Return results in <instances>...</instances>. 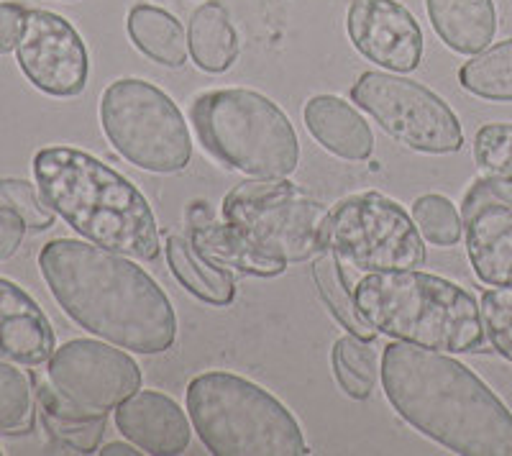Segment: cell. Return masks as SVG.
Masks as SVG:
<instances>
[{
  "label": "cell",
  "instance_id": "12",
  "mask_svg": "<svg viewBox=\"0 0 512 456\" xmlns=\"http://www.w3.org/2000/svg\"><path fill=\"white\" fill-rule=\"evenodd\" d=\"M16 62L26 80L52 98H75L90 77V54L75 26L59 13L29 8Z\"/></svg>",
  "mask_w": 512,
  "mask_h": 456
},
{
  "label": "cell",
  "instance_id": "21",
  "mask_svg": "<svg viewBox=\"0 0 512 456\" xmlns=\"http://www.w3.org/2000/svg\"><path fill=\"white\" fill-rule=\"evenodd\" d=\"M126 29L134 47L144 57H149L157 65L180 70L187 62V34L182 24L169 11L149 3H139L128 11Z\"/></svg>",
  "mask_w": 512,
  "mask_h": 456
},
{
  "label": "cell",
  "instance_id": "6",
  "mask_svg": "<svg viewBox=\"0 0 512 456\" xmlns=\"http://www.w3.org/2000/svg\"><path fill=\"white\" fill-rule=\"evenodd\" d=\"M190 123L205 152L228 170L269 180L292 175L300 164L290 118L256 90H205L192 100Z\"/></svg>",
  "mask_w": 512,
  "mask_h": 456
},
{
  "label": "cell",
  "instance_id": "17",
  "mask_svg": "<svg viewBox=\"0 0 512 456\" xmlns=\"http://www.w3.org/2000/svg\"><path fill=\"white\" fill-rule=\"evenodd\" d=\"M310 136L326 152L349 162H364L374 152V134L369 123L351 103L338 95H315L303 108Z\"/></svg>",
  "mask_w": 512,
  "mask_h": 456
},
{
  "label": "cell",
  "instance_id": "30",
  "mask_svg": "<svg viewBox=\"0 0 512 456\" xmlns=\"http://www.w3.org/2000/svg\"><path fill=\"white\" fill-rule=\"evenodd\" d=\"M482 323L492 349L512 364V287H495L482 295Z\"/></svg>",
  "mask_w": 512,
  "mask_h": 456
},
{
  "label": "cell",
  "instance_id": "15",
  "mask_svg": "<svg viewBox=\"0 0 512 456\" xmlns=\"http://www.w3.org/2000/svg\"><path fill=\"white\" fill-rule=\"evenodd\" d=\"M116 428L144 454L177 456L192 439L190 418L175 400L157 390L134 392L116 408Z\"/></svg>",
  "mask_w": 512,
  "mask_h": 456
},
{
  "label": "cell",
  "instance_id": "11",
  "mask_svg": "<svg viewBox=\"0 0 512 456\" xmlns=\"http://www.w3.org/2000/svg\"><path fill=\"white\" fill-rule=\"evenodd\" d=\"M351 100L415 152L454 154L464 147L459 116L441 95L408 77L364 72L351 88Z\"/></svg>",
  "mask_w": 512,
  "mask_h": 456
},
{
  "label": "cell",
  "instance_id": "9",
  "mask_svg": "<svg viewBox=\"0 0 512 456\" xmlns=\"http://www.w3.org/2000/svg\"><path fill=\"white\" fill-rule=\"evenodd\" d=\"M221 211L274 259L310 262L326 252L328 208L285 177L241 182L223 198Z\"/></svg>",
  "mask_w": 512,
  "mask_h": 456
},
{
  "label": "cell",
  "instance_id": "22",
  "mask_svg": "<svg viewBox=\"0 0 512 456\" xmlns=\"http://www.w3.org/2000/svg\"><path fill=\"white\" fill-rule=\"evenodd\" d=\"M167 262L175 272L177 282L187 293L208 305H231L236 298V285L226 269L205 259L203 254L192 246V241L182 236H167Z\"/></svg>",
  "mask_w": 512,
  "mask_h": 456
},
{
  "label": "cell",
  "instance_id": "14",
  "mask_svg": "<svg viewBox=\"0 0 512 456\" xmlns=\"http://www.w3.org/2000/svg\"><path fill=\"white\" fill-rule=\"evenodd\" d=\"M466 254L474 275L492 287H512V205L497 198L484 177L461 203Z\"/></svg>",
  "mask_w": 512,
  "mask_h": 456
},
{
  "label": "cell",
  "instance_id": "13",
  "mask_svg": "<svg viewBox=\"0 0 512 456\" xmlns=\"http://www.w3.org/2000/svg\"><path fill=\"white\" fill-rule=\"evenodd\" d=\"M346 31L356 52L384 70L413 72L423 59L420 24L397 0H351Z\"/></svg>",
  "mask_w": 512,
  "mask_h": 456
},
{
  "label": "cell",
  "instance_id": "23",
  "mask_svg": "<svg viewBox=\"0 0 512 456\" xmlns=\"http://www.w3.org/2000/svg\"><path fill=\"white\" fill-rule=\"evenodd\" d=\"M313 280L318 285V293L323 298V303L328 305V310L333 313L341 326L349 331L351 336L364 341L377 339V328L361 316L359 308H356L354 298V280H351V272L341 259L333 252H320L313 259Z\"/></svg>",
  "mask_w": 512,
  "mask_h": 456
},
{
  "label": "cell",
  "instance_id": "28",
  "mask_svg": "<svg viewBox=\"0 0 512 456\" xmlns=\"http://www.w3.org/2000/svg\"><path fill=\"white\" fill-rule=\"evenodd\" d=\"M413 218L420 234L436 246H454L464 236V221L456 205L443 195H423L415 200Z\"/></svg>",
  "mask_w": 512,
  "mask_h": 456
},
{
  "label": "cell",
  "instance_id": "10",
  "mask_svg": "<svg viewBox=\"0 0 512 456\" xmlns=\"http://www.w3.org/2000/svg\"><path fill=\"white\" fill-rule=\"evenodd\" d=\"M326 249L349 269L392 272L425 264V244L415 218L382 193H356L328 211Z\"/></svg>",
  "mask_w": 512,
  "mask_h": 456
},
{
  "label": "cell",
  "instance_id": "32",
  "mask_svg": "<svg viewBox=\"0 0 512 456\" xmlns=\"http://www.w3.org/2000/svg\"><path fill=\"white\" fill-rule=\"evenodd\" d=\"M26 13L29 8H24L21 3H0V54L16 52L18 39L24 34Z\"/></svg>",
  "mask_w": 512,
  "mask_h": 456
},
{
  "label": "cell",
  "instance_id": "34",
  "mask_svg": "<svg viewBox=\"0 0 512 456\" xmlns=\"http://www.w3.org/2000/svg\"><path fill=\"white\" fill-rule=\"evenodd\" d=\"M100 454L103 456H139V454H144V451L139 449V446H134L131 444V441H128V444H105L103 449H100Z\"/></svg>",
  "mask_w": 512,
  "mask_h": 456
},
{
  "label": "cell",
  "instance_id": "24",
  "mask_svg": "<svg viewBox=\"0 0 512 456\" xmlns=\"http://www.w3.org/2000/svg\"><path fill=\"white\" fill-rule=\"evenodd\" d=\"M466 93L495 103H512V39L474 54L459 70Z\"/></svg>",
  "mask_w": 512,
  "mask_h": 456
},
{
  "label": "cell",
  "instance_id": "27",
  "mask_svg": "<svg viewBox=\"0 0 512 456\" xmlns=\"http://www.w3.org/2000/svg\"><path fill=\"white\" fill-rule=\"evenodd\" d=\"M36 392L34 380L16 367V362L0 359V433L18 436L34 428Z\"/></svg>",
  "mask_w": 512,
  "mask_h": 456
},
{
  "label": "cell",
  "instance_id": "18",
  "mask_svg": "<svg viewBox=\"0 0 512 456\" xmlns=\"http://www.w3.org/2000/svg\"><path fill=\"white\" fill-rule=\"evenodd\" d=\"M433 31L456 54L484 52L497 34L495 0H425Z\"/></svg>",
  "mask_w": 512,
  "mask_h": 456
},
{
  "label": "cell",
  "instance_id": "20",
  "mask_svg": "<svg viewBox=\"0 0 512 456\" xmlns=\"http://www.w3.org/2000/svg\"><path fill=\"white\" fill-rule=\"evenodd\" d=\"M187 47H190L192 62L210 75L226 72L236 62L239 34L223 3L208 0L195 8L190 16V29H187Z\"/></svg>",
  "mask_w": 512,
  "mask_h": 456
},
{
  "label": "cell",
  "instance_id": "7",
  "mask_svg": "<svg viewBox=\"0 0 512 456\" xmlns=\"http://www.w3.org/2000/svg\"><path fill=\"white\" fill-rule=\"evenodd\" d=\"M31 380L41 413L64 421H98L139 392L141 369L121 346L72 339L54 349L47 372Z\"/></svg>",
  "mask_w": 512,
  "mask_h": 456
},
{
  "label": "cell",
  "instance_id": "4",
  "mask_svg": "<svg viewBox=\"0 0 512 456\" xmlns=\"http://www.w3.org/2000/svg\"><path fill=\"white\" fill-rule=\"evenodd\" d=\"M356 308L379 334L448 354L484 349L482 310L456 282L420 272H369L356 282Z\"/></svg>",
  "mask_w": 512,
  "mask_h": 456
},
{
  "label": "cell",
  "instance_id": "36",
  "mask_svg": "<svg viewBox=\"0 0 512 456\" xmlns=\"http://www.w3.org/2000/svg\"><path fill=\"white\" fill-rule=\"evenodd\" d=\"M0 454H3V451H0Z\"/></svg>",
  "mask_w": 512,
  "mask_h": 456
},
{
  "label": "cell",
  "instance_id": "1",
  "mask_svg": "<svg viewBox=\"0 0 512 456\" xmlns=\"http://www.w3.org/2000/svg\"><path fill=\"white\" fill-rule=\"evenodd\" d=\"M41 277L59 308L88 334L136 354H164L177 339L167 293L126 254L54 239L39 254Z\"/></svg>",
  "mask_w": 512,
  "mask_h": 456
},
{
  "label": "cell",
  "instance_id": "19",
  "mask_svg": "<svg viewBox=\"0 0 512 456\" xmlns=\"http://www.w3.org/2000/svg\"><path fill=\"white\" fill-rule=\"evenodd\" d=\"M192 246L218 267H231L241 275L277 277L287 269V262L269 257L254 241L231 223H213L210 218L192 221Z\"/></svg>",
  "mask_w": 512,
  "mask_h": 456
},
{
  "label": "cell",
  "instance_id": "16",
  "mask_svg": "<svg viewBox=\"0 0 512 456\" xmlns=\"http://www.w3.org/2000/svg\"><path fill=\"white\" fill-rule=\"evenodd\" d=\"M54 328L41 305L16 282L0 277V359L39 367L57 349Z\"/></svg>",
  "mask_w": 512,
  "mask_h": 456
},
{
  "label": "cell",
  "instance_id": "3",
  "mask_svg": "<svg viewBox=\"0 0 512 456\" xmlns=\"http://www.w3.org/2000/svg\"><path fill=\"white\" fill-rule=\"evenodd\" d=\"M34 180L44 203L90 244L154 262L159 226L134 182L75 147H47L34 157Z\"/></svg>",
  "mask_w": 512,
  "mask_h": 456
},
{
  "label": "cell",
  "instance_id": "8",
  "mask_svg": "<svg viewBox=\"0 0 512 456\" xmlns=\"http://www.w3.org/2000/svg\"><path fill=\"white\" fill-rule=\"evenodd\" d=\"M100 126L113 149L141 170L172 175L190 164V126L175 100L152 82H111L100 98Z\"/></svg>",
  "mask_w": 512,
  "mask_h": 456
},
{
  "label": "cell",
  "instance_id": "29",
  "mask_svg": "<svg viewBox=\"0 0 512 456\" xmlns=\"http://www.w3.org/2000/svg\"><path fill=\"white\" fill-rule=\"evenodd\" d=\"M0 208H11L13 213L24 218L31 231H47L54 226L57 213L44 203L41 193L31 182L18 180V177H3L0 180Z\"/></svg>",
  "mask_w": 512,
  "mask_h": 456
},
{
  "label": "cell",
  "instance_id": "25",
  "mask_svg": "<svg viewBox=\"0 0 512 456\" xmlns=\"http://www.w3.org/2000/svg\"><path fill=\"white\" fill-rule=\"evenodd\" d=\"M474 162L492 193L512 205V123H484L474 136Z\"/></svg>",
  "mask_w": 512,
  "mask_h": 456
},
{
  "label": "cell",
  "instance_id": "5",
  "mask_svg": "<svg viewBox=\"0 0 512 456\" xmlns=\"http://www.w3.org/2000/svg\"><path fill=\"white\" fill-rule=\"evenodd\" d=\"M192 431L216 456L308 454L303 428L272 392L231 375L205 372L187 385Z\"/></svg>",
  "mask_w": 512,
  "mask_h": 456
},
{
  "label": "cell",
  "instance_id": "26",
  "mask_svg": "<svg viewBox=\"0 0 512 456\" xmlns=\"http://www.w3.org/2000/svg\"><path fill=\"white\" fill-rule=\"evenodd\" d=\"M333 375H336L341 390L354 400L372 398L374 387H377L379 375L377 357H374L372 341L356 339V336H344L338 339L331 351Z\"/></svg>",
  "mask_w": 512,
  "mask_h": 456
},
{
  "label": "cell",
  "instance_id": "35",
  "mask_svg": "<svg viewBox=\"0 0 512 456\" xmlns=\"http://www.w3.org/2000/svg\"><path fill=\"white\" fill-rule=\"evenodd\" d=\"M62 3H75V0H62Z\"/></svg>",
  "mask_w": 512,
  "mask_h": 456
},
{
  "label": "cell",
  "instance_id": "33",
  "mask_svg": "<svg viewBox=\"0 0 512 456\" xmlns=\"http://www.w3.org/2000/svg\"><path fill=\"white\" fill-rule=\"evenodd\" d=\"M24 218L13 213L11 208H0V262L18 252V246L24 244L26 236Z\"/></svg>",
  "mask_w": 512,
  "mask_h": 456
},
{
  "label": "cell",
  "instance_id": "31",
  "mask_svg": "<svg viewBox=\"0 0 512 456\" xmlns=\"http://www.w3.org/2000/svg\"><path fill=\"white\" fill-rule=\"evenodd\" d=\"M41 421L59 444L77 451V454H93V451H98L100 441H103L105 418H98V421H64V418L41 413Z\"/></svg>",
  "mask_w": 512,
  "mask_h": 456
},
{
  "label": "cell",
  "instance_id": "2",
  "mask_svg": "<svg viewBox=\"0 0 512 456\" xmlns=\"http://www.w3.org/2000/svg\"><path fill=\"white\" fill-rule=\"evenodd\" d=\"M379 375L397 416L431 441L461 456H512V413L466 364L395 341Z\"/></svg>",
  "mask_w": 512,
  "mask_h": 456
}]
</instances>
